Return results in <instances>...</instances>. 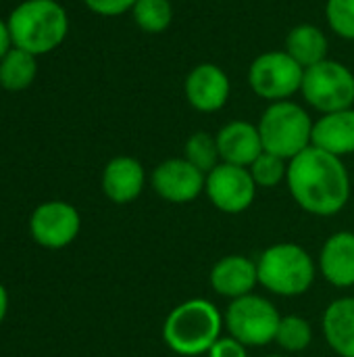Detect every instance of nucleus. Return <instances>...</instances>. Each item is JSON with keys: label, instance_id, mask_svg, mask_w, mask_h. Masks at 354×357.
I'll list each match as a JSON object with an SVG mask.
<instances>
[{"label": "nucleus", "instance_id": "1a4fd4ad", "mask_svg": "<svg viewBox=\"0 0 354 357\" xmlns=\"http://www.w3.org/2000/svg\"><path fill=\"white\" fill-rule=\"evenodd\" d=\"M257 184L248 167L219 163L211 174H207L204 192L209 201L223 213H242L246 211L255 197Z\"/></svg>", "mask_w": 354, "mask_h": 357}, {"label": "nucleus", "instance_id": "0eeeda50", "mask_svg": "<svg viewBox=\"0 0 354 357\" xmlns=\"http://www.w3.org/2000/svg\"><path fill=\"white\" fill-rule=\"evenodd\" d=\"M300 92L307 102L321 113L353 109L354 73L346 65L325 59L305 69Z\"/></svg>", "mask_w": 354, "mask_h": 357}, {"label": "nucleus", "instance_id": "a211bd4d", "mask_svg": "<svg viewBox=\"0 0 354 357\" xmlns=\"http://www.w3.org/2000/svg\"><path fill=\"white\" fill-rule=\"evenodd\" d=\"M323 337L340 357H354V297H342L328 305Z\"/></svg>", "mask_w": 354, "mask_h": 357}, {"label": "nucleus", "instance_id": "a878e982", "mask_svg": "<svg viewBox=\"0 0 354 357\" xmlns=\"http://www.w3.org/2000/svg\"><path fill=\"white\" fill-rule=\"evenodd\" d=\"M88 4L90 10L98 13V15H104V17H115V15H121L129 8H134V4L138 0H83Z\"/></svg>", "mask_w": 354, "mask_h": 357}, {"label": "nucleus", "instance_id": "5701e85b", "mask_svg": "<svg viewBox=\"0 0 354 357\" xmlns=\"http://www.w3.org/2000/svg\"><path fill=\"white\" fill-rule=\"evenodd\" d=\"M313 341V328L309 324V320L300 318V316H284L280 320L277 326V335H275V343L290 351V354H298L305 351Z\"/></svg>", "mask_w": 354, "mask_h": 357}, {"label": "nucleus", "instance_id": "c756f323", "mask_svg": "<svg viewBox=\"0 0 354 357\" xmlns=\"http://www.w3.org/2000/svg\"><path fill=\"white\" fill-rule=\"evenodd\" d=\"M267 357H284V356H267Z\"/></svg>", "mask_w": 354, "mask_h": 357}, {"label": "nucleus", "instance_id": "ddd939ff", "mask_svg": "<svg viewBox=\"0 0 354 357\" xmlns=\"http://www.w3.org/2000/svg\"><path fill=\"white\" fill-rule=\"evenodd\" d=\"M211 287L217 295L227 299H240L250 295L259 284L257 261L246 255H225L211 270Z\"/></svg>", "mask_w": 354, "mask_h": 357}, {"label": "nucleus", "instance_id": "f03ea898", "mask_svg": "<svg viewBox=\"0 0 354 357\" xmlns=\"http://www.w3.org/2000/svg\"><path fill=\"white\" fill-rule=\"evenodd\" d=\"M223 318L207 299H188L171 310L163 324V341L177 356L209 354L219 341Z\"/></svg>", "mask_w": 354, "mask_h": 357}, {"label": "nucleus", "instance_id": "39448f33", "mask_svg": "<svg viewBox=\"0 0 354 357\" xmlns=\"http://www.w3.org/2000/svg\"><path fill=\"white\" fill-rule=\"evenodd\" d=\"M263 149L286 161L313 146V121L309 113L290 100H277L267 107L259 121Z\"/></svg>", "mask_w": 354, "mask_h": 357}, {"label": "nucleus", "instance_id": "6ab92c4d", "mask_svg": "<svg viewBox=\"0 0 354 357\" xmlns=\"http://www.w3.org/2000/svg\"><path fill=\"white\" fill-rule=\"evenodd\" d=\"M286 52L303 69H309V67L325 61V56H328V38L319 27H315L311 23L296 25L286 38Z\"/></svg>", "mask_w": 354, "mask_h": 357}, {"label": "nucleus", "instance_id": "aec40b11", "mask_svg": "<svg viewBox=\"0 0 354 357\" xmlns=\"http://www.w3.org/2000/svg\"><path fill=\"white\" fill-rule=\"evenodd\" d=\"M35 77V54L10 48L0 59V86L6 90H23Z\"/></svg>", "mask_w": 354, "mask_h": 357}, {"label": "nucleus", "instance_id": "4468645a", "mask_svg": "<svg viewBox=\"0 0 354 357\" xmlns=\"http://www.w3.org/2000/svg\"><path fill=\"white\" fill-rule=\"evenodd\" d=\"M215 138H217L221 163L250 167L265 151L259 126H252L248 121H232L223 126Z\"/></svg>", "mask_w": 354, "mask_h": 357}, {"label": "nucleus", "instance_id": "dca6fc26", "mask_svg": "<svg viewBox=\"0 0 354 357\" xmlns=\"http://www.w3.org/2000/svg\"><path fill=\"white\" fill-rule=\"evenodd\" d=\"M319 270L338 289L354 287V232H336L323 243Z\"/></svg>", "mask_w": 354, "mask_h": 357}, {"label": "nucleus", "instance_id": "423d86ee", "mask_svg": "<svg viewBox=\"0 0 354 357\" xmlns=\"http://www.w3.org/2000/svg\"><path fill=\"white\" fill-rule=\"evenodd\" d=\"M280 320L282 316L269 299L250 293L230 303L223 322L230 331V337L242 345L265 347L275 341Z\"/></svg>", "mask_w": 354, "mask_h": 357}, {"label": "nucleus", "instance_id": "f3484780", "mask_svg": "<svg viewBox=\"0 0 354 357\" xmlns=\"http://www.w3.org/2000/svg\"><path fill=\"white\" fill-rule=\"evenodd\" d=\"M313 146L344 157L354 153V109L325 113L313 123Z\"/></svg>", "mask_w": 354, "mask_h": 357}, {"label": "nucleus", "instance_id": "393cba45", "mask_svg": "<svg viewBox=\"0 0 354 357\" xmlns=\"http://www.w3.org/2000/svg\"><path fill=\"white\" fill-rule=\"evenodd\" d=\"M330 27L346 40H354V0H328L325 6Z\"/></svg>", "mask_w": 354, "mask_h": 357}, {"label": "nucleus", "instance_id": "20e7f679", "mask_svg": "<svg viewBox=\"0 0 354 357\" xmlns=\"http://www.w3.org/2000/svg\"><path fill=\"white\" fill-rule=\"evenodd\" d=\"M259 284L280 297H298L315 282L317 266L307 249L294 243L267 247L257 259Z\"/></svg>", "mask_w": 354, "mask_h": 357}, {"label": "nucleus", "instance_id": "4be33fe9", "mask_svg": "<svg viewBox=\"0 0 354 357\" xmlns=\"http://www.w3.org/2000/svg\"><path fill=\"white\" fill-rule=\"evenodd\" d=\"M131 13L140 29L146 33H163L173 19V6L169 0H138Z\"/></svg>", "mask_w": 354, "mask_h": 357}, {"label": "nucleus", "instance_id": "b1692460", "mask_svg": "<svg viewBox=\"0 0 354 357\" xmlns=\"http://www.w3.org/2000/svg\"><path fill=\"white\" fill-rule=\"evenodd\" d=\"M250 169V176L255 180L257 186L261 188H273L277 184H282L288 176V163L286 159L273 155V153H267L263 151L259 155V159L248 167Z\"/></svg>", "mask_w": 354, "mask_h": 357}, {"label": "nucleus", "instance_id": "412c9836", "mask_svg": "<svg viewBox=\"0 0 354 357\" xmlns=\"http://www.w3.org/2000/svg\"><path fill=\"white\" fill-rule=\"evenodd\" d=\"M184 159L190 161L196 169H200L204 176L211 174L221 157H219V146H217V138L207 134V132H196L186 140L184 146Z\"/></svg>", "mask_w": 354, "mask_h": 357}, {"label": "nucleus", "instance_id": "9d476101", "mask_svg": "<svg viewBox=\"0 0 354 357\" xmlns=\"http://www.w3.org/2000/svg\"><path fill=\"white\" fill-rule=\"evenodd\" d=\"M81 228L77 209L65 201H48L35 207L29 220L33 241L46 249H63L71 245Z\"/></svg>", "mask_w": 354, "mask_h": 357}, {"label": "nucleus", "instance_id": "c85d7f7f", "mask_svg": "<svg viewBox=\"0 0 354 357\" xmlns=\"http://www.w3.org/2000/svg\"><path fill=\"white\" fill-rule=\"evenodd\" d=\"M6 312H8V295H6V289L0 284V324L6 318Z\"/></svg>", "mask_w": 354, "mask_h": 357}, {"label": "nucleus", "instance_id": "6e6552de", "mask_svg": "<svg viewBox=\"0 0 354 357\" xmlns=\"http://www.w3.org/2000/svg\"><path fill=\"white\" fill-rule=\"evenodd\" d=\"M305 69L286 52L273 50L255 59L248 71V84L255 94L267 100H286L303 88Z\"/></svg>", "mask_w": 354, "mask_h": 357}, {"label": "nucleus", "instance_id": "bb28decb", "mask_svg": "<svg viewBox=\"0 0 354 357\" xmlns=\"http://www.w3.org/2000/svg\"><path fill=\"white\" fill-rule=\"evenodd\" d=\"M209 357H248L246 345L234 337H219V341L209 349Z\"/></svg>", "mask_w": 354, "mask_h": 357}, {"label": "nucleus", "instance_id": "cd10ccee", "mask_svg": "<svg viewBox=\"0 0 354 357\" xmlns=\"http://www.w3.org/2000/svg\"><path fill=\"white\" fill-rule=\"evenodd\" d=\"M10 31H8V23L0 21V59L10 50Z\"/></svg>", "mask_w": 354, "mask_h": 357}, {"label": "nucleus", "instance_id": "2eb2a0df", "mask_svg": "<svg viewBox=\"0 0 354 357\" xmlns=\"http://www.w3.org/2000/svg\"><path fill=\"white\" fill-rule=\"evenodd\" d=\"M144 167L134 157H115L102 172V190L106 199L117 205L136 201L144 190Z\"/></svg>", "mask_w": 354, "mask_h": 357}, {"label": "nucleus", "instance_id": "7ed1b4c3", "mask_svg": "<svg viewBox=\"0 0 354 357\" xmlns=\"http://www.w3.org/2000/svg\"><path fill=\"white\" fill-rule=\"evenodd\" d=\"M67 29V13L54 0H27L8 17V31L15 48L31 54L54 50L65 40Z\"/></svg>", "mask_w": 354, "mask_h": 357}, {"label": "nucleus", "instance_id": "f8f14e48", "mask_svg": "<svg viewBox=\"0 0 354 357\" xmlns=\"http://www.w3.org/2000/svg\"><path fill=\"white\" fill-rule=\"evenodd\" d=\"M186 98L202 113H213L225 107L230 98V79L223 69L213 63L196 65L186 77Z\"/></svg>", "mask_w": 354, "mask_h": 357}, {"label": "nucleus", "instance_id": "f257e3e1", "mask_svg": "<svg viewBox=\"0 0 354 357\" xmlns=\"http://www.w3.org/2000/svg\"><path fill=\"white\" fill-rule=\"evenodd\" d=\"M288 188L303 211L330 218L340 213L351 199V176L342 157L309 146L288 161Z\"/></svg>", "mask_w": 354, "mask_h": 357}, {"label": "nucleus", "instance_id": "9b49d317", "mask_svg": "<svg viewBox=\"0 0 354 357\" xmlns=\"http://www.w3.org/2000/svg\"><path fill=\"white\" fill-rule=\"evenodd\" d=\"M207 176L196 169L190 161L167 159L152 172L154 192L169 203H190L204 190Z\"/></svg>", "mask_w": 354, "mask_h": 357}]
</instances>
